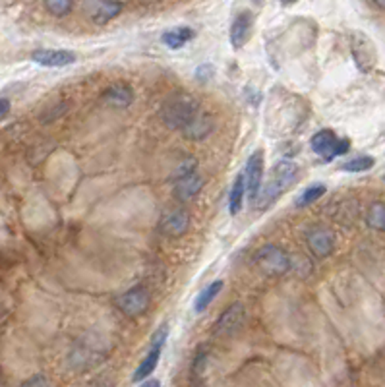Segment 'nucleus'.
Masks as SVG:
<instances>
[{
    "label": "nucleus",
    "instance_id": "nucleus-1",
    "mask_svg": "<svg viewBox=\"0 0 385 387\" xmlns=\"http://www.w3.org/2000/svg\"><path fill=\"white\" fill-rule=\"evenodd\" d=\"M298 165L293 161H279L273 169L271 178L265 183V186L261 188L260 196L256 200V207L258 209H267L269 205H273L281 196H283L298 178Z\"/></svg>",
    "mask_w": 385,
    "mask_h": 387
},
{
    "label": "nucleus",
    "instance_id": "nucleus-2",
    "mask_svg": "<svg viewBox=\"0 0 385 387\" xmlns=\"http://www.w3.org/2000/svg\"><path fill=\"white\" fill-rule=\"evenodd\" d=\"M196 114H198V103L188 93H176L163 105V120L172 130L178 128L184 130L192 122Z\"/></svg>",
    "mask_w": 385,
    "mask_h": 387
},
{
    "label": "nucleus",
    "instance_id": "nucleus-3",
    "mask_svg": "<svg viewBox=\"0 0 385 387\" xmlns=\"http://www.w3.org/2000/svg\"><path fill=\"white\" fill-rule=\"evenodd\" d=\"M310 148L323 161H333L351 149V142L347 137H339L333 130H319L310 139Z\"/></svg>",
    "mask_w": 385,
    "mask_h": 387
},
{
    "label": "nucleus",
    "instance_id": "nucleus-4",
    "mask_svg": "<svg viewBox=\"0 0 385 387\" xmlns=\"http://www.w3.org/2000/svg\"><path fill=\"white\" fill-rule=\"evenodd\" d=\"M167 337H169V328H167V325H161V328L151 335L148 354H146V358L140 362L136 372H134V376H132L134 382H146V379H149V376L155 372V368H157L159 364V358H161V353H163V349H165Z\"/></svg>",
    "mask_w": 385,
    "mask_h": 387
},
{
    "label": "nucleus",
    "instance_id": "nucleus-5",
    "mask_svg": "<svg viewBox=\"0 0 385 387\" xmlns=\"http://www.w3.org/2000/svg\"><path fill=\"white\" fill-rule=\"evenodd\" d=\"M256 263L260 265L265 273L283 275L287 273L289 267H291V258H289V254H287L283 248L267 244V246H261L260 250H258V254H256Z\"/></svg>",
    "mask_w": 385,
    "mask_h": 387
},
{
    "label": "nucleus",
    "instance_id": "nucleus-6",
    "mask_svg": "<svg viewBox=\"0 0 385 387\" xmlns=\"http://www.w3.org/2000/svg\"><path fill=\"white\" fill-rule=\"evenodd\" d=\"M263 149H256L250 155L246 169H244V181H246V194L250 202H256L263 188Z\"/></svg>",
    "mask_w": 385,
    "mask_h": 387
},
{
    "label": "nucleus",
    "instance_id": "nucleus-7",
    "mask_svg": "<svg viewBox=\"0 0 385 387\" xmlns=\"http://www.w3.org/2000/svg\"><path fill=\"white\" fill-rule=\"evenodd\" d=\"M118 306L124 312L128 318H140L146 314L149 306V293L146 286L137 285L118 298Z\"/></svg>",
    "mask_w": 385,
    "mask_h": 387
},
{
    "label": "nucleus",
    "instance_id": "nucleus-8",
    "mask_svg": "<svg viewBox=\"0 0 385 387\" xmlns=\"http://www.w3.org/2000/svg\"><path fill=\"white\" fill-rule=\"evenodd\" d=\"M31 60L39 66L45 68H64L76 62V55L72 51H64V49H39L31 53Z\"/></svg>",
    "mask_w": 385,
    "mask_h": 387
},
{
    "label": "nucleus",
    "instance_id": "nucleus-9",
    "mask_svg": "<svg viewBox=\"0 0 385 387\" xmlns=\"http://www.w3.org/2000/svg\"><path fill=\"white\" fill-rule=\"evenodd\" d=\"M352 57H354V62L356 66L362 70V72H368L375 64V49L374 43L362 35L360 31H354L352 34Z\"/></svg>",
    "mask_w": 385,
    "mask_h": 387
},
{
    "label": "nucleus",
    "instance_id": "nucleus-10",
    "mask_svg": "<svg viewBox=\"0 0 385 387\" xmlns=\"http://www.w3.org/2000/svg\"><path fill=\"white\" fill-rule=\"evenodd\" d=\"M254 31V16L252 12L244 10L235 18V22L230 23V31H228V39L233 49H242L250 41Z\"/></svg>",
    "mask_w": 385,
    "mask_h": 387
},
{
    "label": "nucleus",
    "instance_id": "nucleus-11",
    "mask_svg": "<svg viewBox=\"0 0 385 387\" xmlns=\"http://www.w3.org/2000/svg\"><path fill=\"white\" fill-rule=\"evenodd\" d=\"M308 248L317 258H328L335 250V235L326 227H316L308 232Z\"/></svg>",
    "mask_w": 385,
    "mask_h": 387
},
{
    "label": "nucleus",
    "instance_id": "nucleus-12",
    "mask_svg": "<svg viewBox=\"0 0 385 387\" xmlns=\"http://www.w3.org/2000/svg\"><path fill=\"white\" fill-rule=\"evenodd\" d=\"M244 318H246V308L242 306L240 302H235L221 314V318L217 319L215 331L221 333V335H230L242 328L244 323Z\"/></svg>",
    "mask_w": 385,
    "mask_h": 387
},
{
    "label": "nucleus",
    "instance_id": "nucleus-13",
    "mask_svg": "<svg viewBox=\"0 0 385 387\" xmlns=\"http://www.w3.org/2000/svg\"><path fill=\"white\" fill-rule=\"evenodd\" d=\"M188 227H190V213L186 209H181V207L169 209L161 221L163 232L169 235V237H182L188 230Z\"/></svg>",
    "mask_w": 385,
    "mask_h": 387
},
{
    "label": "nucleus",
    "instance_id": "nucleus-14",
    "mask_svg": "<svg viewBox=\"0 0 385 387\" xmlns=\"http://www.w3.org/2000/svg\"><path fill=\"white\" fill-rule=\"evenodd\" d=\"M202 188H204V178L196 172L192 176H188V178L176 183V186H174V196H176V200H181V202H190V200H194L198 194L202 192Z\"/></svg>",
    "mask_w": 385,
    "mask_h": 387
},
{
    "label": "nucleus",
    "instance_id": "nucleus-15",
    "mask_svg": "<svg viewBox=\"0 0 385 387\" xmlns=\"http://www.w3.org/2000/svg\"><path fill=\"white\" fill-rule=\"evenodd\" d=\"M132 99H134V93L124 83H116V85H111L109 90L103 92V101L113 105V107H118V109L128 107Z\"/></svg>",
    "mask_w": 385,
    "mask_h": 387
},
{
    "label": "nucleus",
    "instance_id": "nucleus-16",
    "mask_svg": "<svg viewBox=\"0 0 385 387\" xmlns=\"http://www.w3.org/2000/svg\"><path fill=\"white\" fill-rule=\"evenodd\" d=\"M244 198H246V181H244V174L240 172L235 178V183L230 186V194H228V213L230 215H238L242 211Z\"/></svg>",
    "mask_w": 385,
    "mask_h": 387
},
{
    "label": "nucleus",
    "instance_id": "nucleus-17",
    "mask_svg": "<svg viewBox=\"0 0 385 387\" xmlns=\"http://www.w3.org/2000/svg\"><path fill=\"white\" fill-rule=\"evenodd\" d=\"M194 35L196 34H194L192 27H176V29H169V31L161 35V41L169 49L176 51V49H182L186 43H190Z\"/></svg>",
    "mask_w": 385,
    "mask_h": 387
},
{
    "label": "nucleus",
    "instance_id": "nucleus-18",
    "mask_svg": "<svg viewBox=\"0 0 385 387\" xmlns=\"http://www.w3.org/2000/svg\"><path fill=\"white\" fill-rule=\"evenodd\" d=\"M120 10H122V4H118V2H99V4H93L91 18L95 23L103 25V23L114 20L120 14Z\"/></svg>",
    "mask_w": 385,
    "mask_h": 387
},
{
    "label": "nucleus",
    "instance_id": "nucleus-19",
    "mask_svg": "<svg viewBox=\"0 0 385 387\" xmlns=\"http://www.w3.org/2000/svg\"><path fill=\"white\" fill-rule=\"evenodd\" d=\"M221 291H223V281H213V283H209L205 289H202L200 295H196V300H194V312L202 314L205 308L215 300L217 295Z\"/></svg>",
    "mask_w": 385,
    "mask_h": 387
},
{
    "label": "nucleus",
    "instance_id": "nucleus-20",
    "mask_svg": "<svg viewBox=\"0 0 385 387\" xmlns=\"http://www.w3.org/2000/svg\"><path fill=\"white\" fill-rule=\"evenodd\" d=\"M211 132V120L207 114H196L190 124L184 128V134L190 139H204Z\"/></svg>",
    "mask_w": 385,
    "mask_h": 387
},
{
    "label": "nucleus",
    "instance_id": "nucleus-21",
    "mask_svg": "<svg viewBox=\"0 0 385 387\" xmlns=\"http://www.w3.org/2000/svg\"><path fill=\"white\" fill-rule=\"evenodd\" d=\"M326 192H328L326 184H312V186H308V188H304V192L296 198V207H306V205L314 204Z\"/></svg>",
    "mask_w": 385,
    "mask_h": 387
},
{
    "label": "nucleus",
    "instance_id": "nucleus-22",
    "mask_svg": "<svg viewBox=\"0 0 385 387\" xmlns=\"http://www.w3.org/2000/svg\"><path fill=\"white\" fill-rule=\"evenodd\" d=\"M374 165H375L374 157H370V155H358V157H354V159L343 163V165H341V171L364 172V171H370Z\"/></svg>",
    "mask_w": 385,
    "mask_h": 387
},
{
    "label": "nucleus",
    "instance_id": "nucleus-23",
    "mask_svg": "<svg viewBox=\"0 0 385 387\" xmlns=\"http://www.w3.org/2000/svg\"><path fill=\"white\" fill-rule=\"evenodd\" d=\"M368 225L375 230H385V204L375 202L368 211Z\"/></svg>",
    "mask_w": 385,
    "mask_h": 387
},
{
    "label": "nucleus",
    "instance_id": "nucleus-24",
    "mask_svg": "<svg viewBox=\"0 0 385 387\" xmlns=\"http://www.w3.org/2000/svg\"><path fill=\"white\" fill-rule=\"evenodd\" d=\"M45 8L51 12L53 16L62 18V16H66V14L72 10V2H68V0H47Z\"/></svg>",
    "mask_w": 385,
    "mask_h": 387
},
{
    "label": "nucleus",
    "instance_id": "nucleus-25",
    "mask_svg": "<svg viewBox=\"0 0 385 387\" xmlns=\"http://www.w3.org/2000/svg\"><path fill=\"white\" fill-rule=\"evenodd\" d=\"M196 169H198V161L196 159H186L184 163H182L181 167L174 171V178H176V183L178 181H184V178H188V176H192V174H196Z\"/></svg>",
    "mask_w": 385,
    "mask_h": 387
},
{
    "label": "nucleus",
    "instance_id": "nucleus-26",
    "mask_svg": "<svg viewBox=\"0 0 385 387\" xmlns=\"http://www.w3.org/2000/svg\"><path fill=\"white\" fill-rule=\"evenodd\" d=\"M213 72H215L213 66H211V64H207V62H204V64H200V66L196 68V78H198V81L205 83L207 80H211Z\"/></svg>",
    "mask_w": 385,
    "mask_h": 387
},
{
    "label": "nucleus",
    "instance_id": "nucleus-27",
    "mask_svg": "<svg viewBox=\"0 0 385 387\" xmlns=\"http://www.w3.org/2000/svg\"><path fill=\"white\" fill-rule=\"evenodd\" d=\"M20 387H51V384L45 376H34L29 377L27 382H23Z\"/></svg>",
    "mask_w": 385,
    "mask_h": 387
},
{
    "label": "nucleus",
    "instance_id": "nucleus-28",
    "mask_svg": "<svg viewBox=\"0 0 385 387\" xmlns=\"http://www.w3.org/2000/svg\"><path fill=\"white\" fill-rule=\"evenodd\" d=\"M10 113V101L8 99H0V120Z\"/></svg>",
    "mask_w": 385,
    "mask_h": 387
},
{
    "label": "nucleus",
    "instance_id": "nucleus-29",
    "mask_svg": "<svg viewBox=\"0 0 385 387\" xmlns=\"http://www.w3.org/2000/svg\"><path fill=\"white\" fill-rule=\"evenodd\" d=\"M140 387H161V382H159V379H151V377H149V379H146V382H144V384H142Z\"/></svg>",
    "mask_w": 385,
    "mask_h": 387
},
{
    "label": "nucleus",
    "instance_id": "nucleus-30",
    "mask_svg": "<svg viewBox=\"0 0 385 387\" xmlns=\"http://www.w3.org/2000/svg\"><path fill=\"white\" fill-rule=\"evenodd\" d=\"M384 181H385V174H384Z\"/></svg>",
    "mask_w": 385,
    "mask_h": 387
}]
</instances>
